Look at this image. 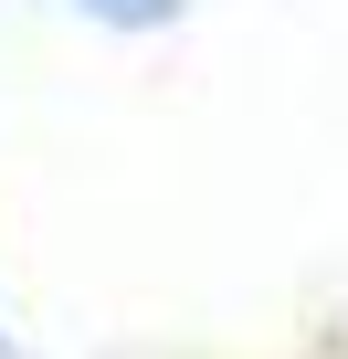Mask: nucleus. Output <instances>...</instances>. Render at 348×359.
<instances>
[{
    "label": "nucleus",
    "mask_w": 348,
    "mask_h": 359,
    "mask_svg": "<svg viewBox=\"0 0 348 359\" xmlns=\"http://www.w3.org/2000/svg\"><path fill=\"white\" fill-rule=\"evenodd\" d=\"M95 11H158V0H95Z\"/></svg>",
    "instance_id": "nucleus-1"
}]
</instances>
